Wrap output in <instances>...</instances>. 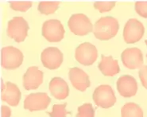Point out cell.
Here are the masks:
<instances>
[{"label":"cell","instance_id":"6da1fadb","mask_svg":"<svg viewBox=\"0 0 147 117\" xmlns=\"http://www.w3.org/2000/svg\"><path fill=\"white\" fill-rule=\"evenodd\" d=\"M119 30V22L115 18L106 16L99 18L93 27V34L97 39L107 41L115 37Z\"/></svg>","mask_w":147,"mask_h":117},{"label":"cell","instance_id":"7a4b0ae2","mask_svg":"<svg viewBox=\"0 0 147 117\" xmlns=\"http://www.w3.org/2000/svg\"><path fill=\"white\" fill-rule=\"evenodd\" d=\"M93 100L96 106L104 109L113 107L116 102V97L111 86L101 85L94 90Z\"/></svg>","mask_w":147,"mask_h":117},{"label":"cell","instance_id":"3957f363","mask_svg":"<svg viewBox=\"0 0 147 117\" xmlns=\"http://www.w3.org/2000/svg\"><path fill=\"white\" fill-rule=\"evenodd\" d=\"M29 29V24L24 18L14 17L8 22L7 34L16 42H22L27 37Z\"/></svg>","mask_w":147,"mask_h":117},{"label":"cell","instance_id":"277c9868","mask_svg":"<svg viewBox=\"0 0 147 117\" xmlns=\"http://www.w3.org/2000/svg\"><path fill=\"white\" fill-rule=\"evenodd\" d=\"M69 30L77 36H85L93 31V25L84 14H74L68 22Z\"/></svg>","mask_w":147,"mask_h":117},{"label":"cell","instance_id":"5b68a950","mask_svg":"<svg viewBox=\"0 0 147 117\" xmlns=\"http://www.w3.org/2000/svg\"><path fill=\"white\" fill-rule=\"evenodd\" d=\"M41 33L45 40L49 42H59L65 37V30L61 21L49 19L42 25Z\"/></svg>","mask_w":147,"mask_h":117},{"label":"cell","instance_id":"8992f818","mask_svg":"<svg viewBox=\"0 0 147 117\" xmlns=\"http://www.w3.org/2000/svg\"><path fill=\"white\" fill-rule=\"evenodd\" d=\"M23 62V53L14 46H6L2 49V66L5 69H18Z\"/></svg>","mask_w":147,"mask_h":117},{"label":"cell","instance_id":"52a82bcc","mask_svg":"<svg viewBox=\"0 0 147 117\" xmlns=\"http://www.w3.org/2000/svg\"><path fill=\"white\" fill-rule=\"evenodd\" d=\"M145 33L143 24L137 18H130L127 21L123 29V39L127 44L139 41Z\"/></svg>","mask_w":147,"mask_h":117},{"label":"cell","instance_id":"ba28073f","mask_svg":"<svg viewBox=\"0 0 147 117\" xmlns=\"http://www.w3.org/2000/svg\"><path fill=\"white\" fill-rule=\"evenodd\" d=\"M98 57V50L90 42H84L76 49L75 58L83 66H90L93 65Z\"/></svg>","mask_w":147,"mask_h":117},{"label":"cell","instance_id":"9c48e42d","mask_svg":"<svg viewBox=\"0 0 147 117\" xmlns=\"http://www.w3.org/2000/svg\"><path fill=\"white\" fill-rule=\"evenodd\" d=\"M51 99L45 93H31L24 100V108L30 112L45 110L50 104Z\"/></svg>","mask_w":147,"mask_h":117},{"label":"cell","instance_id":"30bf717a","mask_svg":"<svg viewBox=\"0 0 147 117\" xmlns=\"http://www.w3.org/2000/svg\"><path fill=\"white\" fill-rule=\"evenodd\" d=\"M123 66L129 69H141L143 67V54L138 48L126 49L121 54Z\"/></svg>","mask_w":147,"mask_h":117},{"label":"cell","instance_id":"8fae6325","mask_svg":"<svg viewBox=\"0 0 147 117\" xmlns=\"http://www.w3.org/2000/svg\"><path fill=\"white\" fill-rule=\"evenodd\" d=\"M63 53L58 48L48 47L45 49L41 54L42 65L49 69H57L63 62Z\"/></svg>","mask_w":147,"mask_h":117},{"label":"cell","instance_id":"7c38bea8","mask_svg":"<svg viewBox=\"0 0 147 117\" xmlns=\"http://www.w3.org/2000/svg\"><path fill=\"white\" fill-rule=\"evenodd\" d=\"M117 90L120 96L124 98L134 97L138 92V83L136 79L130 75H123L118 79Z\"/></svg>","mask_w":147,"mask_h":117},{"label":"cell","instance_id":"4fadbf2b","mask_svg":"<svg viewBox=\"0 0 147 117\" xmlns=\"http://www.w3.org/2000/svg\"><path fill=\"white\" fill-rule=\"evenodd\" d=\"M43 72L37 66L29 67L23 75V87L26 90H35L43 82Z\"/></svg>","mask_w":147,"mask_h":117},{"label":"cell","instance_id":"5bb4252c","mask_svg":"<svg viewBox=\"0 0 147 117\" xmlns=\"http://www.w3.org/2000/svg\"><path fill=\"white\" fill-rule=\"evenodd\" d=\"M69 77L72 86L80 92H85L90 87V79L88 75L83 69L74 67L69 69Z\"/></svg>","mask_w":147,"mask_h":117},{"label":"cell","instance_id":"9a60e30c","mask_svg":"<svg viewBox=\"0 0 147 117\" xmlns=\"http://www.w3.org/2000/svg\"><path fill=\"white\" fill-rule=\"evenodd\" d=\"M20 89L18 87L11 82H7L3 84V90H2V100L4 102H7L9 105L16 107L21 100Z\"/></svg>","mask_w":147,"mask_h":117},{"label":"cell","instance_id":"2e32d148","mask_svg":"<svg viewBox=\"0 0 147 117\" xmlns=\"http://www.w3.org/2000/svg\"><path fill=\"white\" fill-rule=\"evenodd\" d=\"M49 89L52 96L57 100H65L69 97V85L61 77H53L49 82Z\"/></svg>","mask_w":147,"mask_h":117},{"label":"cell","instance_id":"e0dca14e","mask_svg":"<svg viewBox=\"0 0 147 117\" xmlns=\"http://www.w3.org/2000/svg\"><path fill=\"white\" fill-rule=\"evenodd\" d=\"M98 67L100 72L106 76H114L120 72L119 62L111 56L102 55Z\"/></svg>","mask_w":147,"mask_h":117},{"label":"cell","instance_id":"ac0fdd59","mask_svg":"<svg viewBox=\"0 0 147 117\" xmlns=\"http://www.w3.org/2000/svg\"><path fill=\"white\" fill-rule=\"evenodd\" d=\"M121 117H143V111L138 104L129 102L121 108Z\"/></svg>","mask_w":147,"mask_h":117},{"label":"cell","instance_id":"d6986e66","mask_svg":"<svg viewBox=\"0 0 147 117\" xmlns=\"http://www.w3.org/2000/svg\"><path fill=\"white\" fill-rule=\"evenodd\" d=\"M59 5V2H40L38 4V10L41 14L49 15L55 13Z\"/></svg>","mask_w":147,"mask_h":117},{"label":"cell","instance_id":"ffe728a7","mask_svg":"<svg viewBox=\"0 0 147 117\" xmlns=\"http://www.w3.org/2000/svg\"><path fill=\"white\" fill-rule=\"evenodd\" d=\"M67 103H61V104H54L53 106V109L50 112H47L49 117H67V115L69 113L66 110Z\"/></svg>","mask_w":147,"mask_h":117},{"label":"cell","instance_id":"44dd1931","mask_svg":"<svg viewBox=\"0 0 147 117\" xmlns=\"http://www.w3.org/2000/svg\"><path fill=\"white\" fill-rule=\"evenodd\" d=\"M95 110L91 103H84L78 108L76 117H94Z\"/></svg>","mask_w":147,"mask_h":117},{"label":"cell","instance_id":"7402d4cb","mask_svg":"<svg viewBox=\"0 0 147 117\" xmlns=\"http://www.w3.org/2000/svg\"><path fill=\"white\" fill-rule=\"evenodd\" d=\"M115 2H96L94 3V7L100 13H105L112 10L115 7Z\"/></svg>","mask_w":147,"mask_h":117},{"label":"cell","instance_id":"603a6c76","mask_svg":"<svg viewBox=\"0 0 147 117\" xmlns=\"http://www.w3.org/2000/svg\"><path fill=\"white\" fill-rule=\"evenodd\" d=\"M32 5V2H10V7L12 10L21 12L27 11Z\"/></svg>","mask_w":147,"mask_h":117},{"label":"cell","instance_id":"cb8c5ba5","mask_svg":"<svg viewBox=\"0 0 147 117\" xmlns=\"http://www.w3.org/2000/svg\"><path fill=\"white\" fill-rule=\"evenodd\" d=\"M134 9L139 16L147 18V2H136Z\"/></svg>","mask_w":147,"mask_h":117},{"label":"cell","instance_id":"d4e9b609","mask_svg":"<svg viewBox=\"0 0 147 117\" xmlns=\"http://www.w3.org/2000/svg\"><path fill=\"white\" fill-rule=\"evenodd\" d=\"M138 76L142 86L147 89V66L141 68L138 72Z\"/></svg>","mask_w":147,"mask_h":117},{"label":"cell","instance_id":"484cf974","mask_svg":"<svg viewBox=\"0 0 147 117\" xmlns=\"http://www.w3.org/2000/svg\"><path fill=\"white\" fill-rule=\"evenodd\" d=\"M11 115V110L9 107L6 105L2 106V117H10Z\"/></svg>","mask_w":147,"mask_h":117},{"label":"cell","instance_id":"4316f807","mask_svg":"<svg viewBox=\"0 0 147 117\" xmlns=\"http://www.w3.org/2000/svg\"><path fill=\"white\" fill-rule=\"evenodd\" d=\"M145 43H146V45H147V40H146V41H145Z\"/></svg>","mask_w":147,"mask_h":117}]
</instances>
